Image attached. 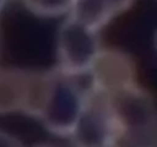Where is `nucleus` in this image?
<instances>
[{"label": "nucleus", "instance_id": "f257e3e1", "mask_svg": "<svg viewBox=\"0 0 157 147\" xmlns=\"http://www.w3.org/2000/svg\"><path fill=\"white\" fill-rule=\"evenodd\" d=\"M49 83L48 70L0 67V115L21 113L36 118Z\"/></svg>", "mask_w": 157, "mask_h": 147}, {"label": "nucleus", "instance_id": "f03ea898", "mask_svg": "<svg viewBox=\"0 0 157 147\" xmlns=\"http://www.w3.org/2000/svg\"><path fill=\"white\" fill-rule=\"evenodd\" d=\"M56 69L64 76H87L103 49L97 31L81 21L65 24L55 43Z\"/></svg>", "mask_w": 157, "mask_h": 147}, {"label": "nucleus", "instance_id": "7ed1b4c3", "mask_svg": "<svg viewBox=\"0 0 157 147\" xmlns=\"http://www.w3.org/2000/svg\"><path fill=\"white\" fill-rule=\"evenodd\" d=\"M55 70V78L38 119L51 133L71 137L84 110L87 87L81 83V78L64 76Z\"/></svg>", "mask_w": 157, "mask_h": 147}, {"label": "nucleus", "instance_id": "20e7f679", "mask_svg": "<svg viewBox=\"0 0 157 147\" xmlns=\"http://www.w3.org/2000/svg\"><path fill=\"white\" fill-rule=\"evenodd\" d=\"M89 91L112 95L138 84L137 70L133 58L126 52L103 47L87 76Z\"/></svg>", "mask_w": 157, "mask_h": 147}, {"label": "nucleus", "instance_id": "39448f33", "mask_svg": "<svg viewBox=\"0 0 157 147\" xmlns=\"http://www.w3.org/2000/svg\"><path fill=\"white\" fill-rule=\"evenodd\" d=\"M0 147H23V145L15 136L0 130Z\"/></svg>", "mask_w": 157, "mask_h": 147}, {"label": "nucleus", "instance_id": "423d86ee", "mask_svg": "<svg viewBox=\"0 0 157 147\" xmlns=\"http://www.w3.org/2000/svg\"><path fill=\"white\" fill-rule=\"evenodd\" d=\"M2 2H3V0H0V8H1L2 5Z\"/></svg>", "mask_w": 157, "mask_h": 147}, {"label": "nucleus", "instance_id": "0eeeda50", "mask_svg": "<svg viewBox=\"0 0 157 147\" xmlns=\"http://www.w3.org/2000/svg\"><path fill=\"white\" fill-rule=\"evenodd\" d=\"M0 39H1V36H0Z\"/></svg>", "mask_w": 157, "mask_h": 147}]
</instances>
